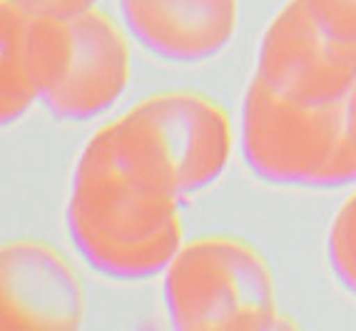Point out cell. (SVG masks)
I'll list each match as a JSON object with an SVG mask.
<instances>
[{
  "instance_id": "cell-1",
  "label": "cell",
  "mask_w": 356,
  "mask_h": 331,
  "mask_svg": "<svg viewBox=\"0 0 356 331\" xmlns=\"http://www.w3.org/2000/svg\"><path fill=\"white\" fill-rule=\"evenodd\" d=\"M179 195L100 135L85 142L72 172L65 225L88 266L115 282L165 274L182 247Z\"/></svg>"
},
{
  "instance_id": "cell-2",
  "label": "cell",
  "mask_w": 356,
  "mask_h": 331,
  "mask_svg": "<svg viewBox=\"0 0 356 331\" xmlns=\"http://www.w3.org/2000/svg\"><path fill=\"white\" fill-rule=\"evenodd\" d=\"M344 100L302 105L282 97L254 75L242 107L247 165L257 177L284 187L356 182V154L346 140Z\"/></svg>"
},
{
  "instance_id": "cell-3",
  "label": "cell",
  "mask_w": 356,
  "mask_h": 331,
  "mask_svg": "<svg viewBox=\"0 0 356 331\" xmlns=\"http://www.w3.org/2000/svg\"><path fill=\"white\" fill-rule=\"evenodd\" d=\"M165 309L175 329H274L280 307L267 259L234 236L182 244L165 269Z\"/></svg>"
},
{
  "instance_id": "cell-4",
  "label": "cell",
  "mask_w": 356,
  "mask_h": 331,
  "mask_svg": "<svg viewBox=\"0 0 356 331\" xmlns=\"http://www.w3.org/2000/svg\"><path fill=\"white\" fill-rule=\"evenodd\" d=\"M30 60L38 100L58 120L88 122L107 113L132 72L125 33L95 8L72 15H33Z\"/></svg>"
},
{
  "instance_id": "cell-5",
  "label": "cell",
  "mask_w": 356,
  "mask_h": 331,
  "mask_svg": "<svg viewBox=\"0 0 356 331\" xmlns=\"http://www.w3.org/2000/svg\"><path fill=\"white\" fill-rule=\"evenodd\" d=\"M254 75L286 100L339 102L356 85V42L329 35L304 0H286L264 30Z\"/></svg>"
},
{
  "instance_id": "cell-6",
  "label": "cell",
  "mask_w": 356,
  "mask_h": 331,
  "mask_svg": "<svg viewBox=\"0 0 356 331\" xmlns=\"http://www.w3.org/2000/svg\"><path fill=\"white\" fill-rule=\"evenodd\" d=\"M125 118L170 167L182 197L222 177L234 137L217 102L195 92H160L137 102Z\"/></svg>"
},
{
  "instance_id": "cell-7",
  "label": "cell",
  "mask_w": 356,
  "mask_h": 331,
  "mask_svg": "<svg viewBox=\"0 0 356 331\" xmlns=\"http://www.w3.org/2000/svg\"><path fill=\"white\" fill-rule=\"evenodd\" d=\"M83 316V284L53 244H0V331H75Z\"/></svg>"
},
{
  "instance_id": "cell-8",
  "label": "cell",
  "mask_w": 356,
  "mask_h": 331,
  "mask_svg": "<svg viewBox=\"0 0 356 331\" xmlns=\"http://www.w3.org/2000/svg\"><path fill=\"white\" fill-rule=\"evenodd\" d=\"M137 42L170 63H202L237 33L239 0H120Z\"/></svg>"
},
{
  "instance_id": "cell-9",
  "label": "cell",
  "mask_w": 356,
  "mask_h": 331,
  "mask_svg": "<svg viewBox=\"0 0 356 331\" xmlns=\"http://www.w3.org/2000/svg\"><path fill=\"white\" fill-rule=\"evenodd\" d=\"M33 15L15 0H0V127L18 122L38 102L30 60Z\"/></svg>"
},
{
  "instance_id": "cell-10",
  "label": "cell",
  "mask_w": 356,
  "mask_h": 331,
  "mask_svg": "<svg viewBox=\"0 0 356 331\" xmlns=\"http://www.w3.org/2000/svg\"><path fill=\"white\" fill-rule=\"evenodd\" d=\"M327 252L337 279L356 296V189L334 214Z\"/></svg>"
},
{
  "instance_id": "cell-11",
  "label": "cell",
  "mask_w": 356,
  "mask_h": 331,
  "mask_svg": "<svg viewBox=\"0 0 356 331\" xmlns=\"http://www.w3.org/2000/svg\"><path fill=\"white\" fill-rule=\"evenodd\" d=\"M329 35L356 42V0H304Z\"/></svg>"
},
{
  "instance_id": "cell-12",
  "label": "cell",
  "mask_w": 356,
  "mask_h": 331,
  "mask_svg": "<svg viewBox=\"0 0 356 331\" xmlns=\"http://www.w3.org/2000/svg\"><path fill=\"white\" fill-rule=\"evenodd\" d=\"M30 15H72V13L95 8L97 0H15Z\"/></svg>"
},
{
  "instance_id": "cell-13",
  "label": "cell",
  "mask_w": 356,
  "mask_h": 331,
  "mask_svg": "<svg viewBox=\"0 0 356 331\" xmlns=\"http://www.w3.org/2000/svg\"><path fill=\"white\" fill-rule=\"evenodd\" d=\"M344 115H346V140L351 145V152L356 154V85L344 100Z\"/></svg>"
}]
</instances>
